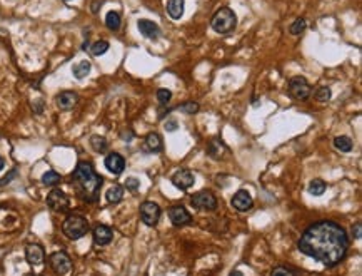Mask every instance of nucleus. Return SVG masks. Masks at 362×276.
I'll return each instance as SVG.
<instances>
[{
  "instance_id": "1",
  "label": "nucleus",
  "mask_w": 362,
  "mask_h": 276,
  "mask_svg": "<svg viewBox=\"0 0 362 276\" xmlns=\"http://www.w3.org/2000/svg\"><path fill=\"white\" fill-rule=\"evenodd\" d=\"M299 251L314 258L324 266L332 268L345 258L349 236L345 229L334 221H319L309 226L299 239Z\"/></svg>"
},
{
  "instance_id": "2",
  "label": "nucleus",
  "mask_w": 362,
  "mask_h": 276,
  "mask_svg": "<svg viewBox=\"0 0 362 276\" xmlns=\"http://www.w3.org/2000/svg\"><path fill=\"white\" fill-rule=\"evenodd\" d=\"M72 177H74V184L77 186L80 198H82L84 201L93 202L99 200V191H100V186H102V177L93 171L90 162L80 161L79 164H77Z\"/></svg>"
},
{
  "instance_id": "3",
  "label": "nucleus",
  "mask_w": 362,
  "mask_h": 276,
  "mask_svg": "<svg viewBox=\"0 0 362 276\" xmlns=\"http://www.w3.org/2000/svg\"><path fill=\"white\" fill-rule=\"evenodd\" d=\"M62 231L64 234L72 241H77V239L84 238L89 231V223L84 216H79V214H70V216L65 218V221L62 223Z\"/></svg>"
},
{
  "instance_id": "4",
  "label": "nucleus",
  "mask_w": 362,
  "mask_h": 276,
  "mask_svg": "<svg viewBox=\"0 0 362 276\" xmlns=\"http://www.w3.org/2000/svg\"><path fill=\"white\" fill-rule=\"evenodd\" d=\"M210 25H212V29L217 34H229L237 25V17H235L234 10H230L229 7H222L221 10H217L214 14Z\"/></svg>"
},
{
  "instance_id": "5",
  "label": "nucleus",
  "mask_w": 362,
  "mask_h": 276,
  "mask_svg": "<svg viewBox=\"0 0 362 276\" xmlns=\"http://www.w3.org/2000/svg\"><path fill=\"white\" fill-rule=\"evenodd\" d=\"M48 261H50L52 270H54L59 276H67V275L72 273V270H74L72 259L67 253H65V251H57V253L50 254Z\"/></svg>"
},
{
  "instance_id": "6",
  "label": "nucleus",
  "mask_w": 362,
  "mask_h": 276,
  "mask_svg": "<svg viewBox=\"0 0 362 276\" xmlns=\"http://www.w3.org/2000/svg\"><path fill=\"white\" fill-rule=\"evenodd\" d=\"M289 92L294 99L297 100H306L311 96V86L302 75H295L289 80Z\"/></svg>"
},
{
  "instance_id": "7",
  "label": "nucleus",
  "mask_w": 362,
  "mask_h": 276,
  "mask_svg": "<svg viewBox=\"0 0 362 276\" xmlns=\"http://www.w3.org/2000/svg\"><path fill=\"white\" fill-rule=\"evenodd\" d=\"M140 219L145 226H156L160 219V206L154 201H145L140 204Z\"/></svg>"
},
{
  "instance_id": "8",
  "label": "nucleus",
  "mask_w": 362,
  "mask_h": 276,
  "mask_svg": "<svg viewBox=\"0 0 362 276\" xmlns=\"http://www.w3.org/2000/svg\"><path fill=\"white\" fill-rule=\"evenodd\" d=\"M47 204H48V208L52 211H55V213H65V211L68 209V206H70V201H68L67 194H65L62 189L55 188L48 193Z\"/></svg>"
},
{
  "instance_id": "9",
  "label": "nucleus",
  "mask_w": 362,
  "mask_h": 276,
  "mask_svg": "<svg viewBox=\"0 0 362 276\" xmlns=\"http://www.w3.org/2000/svg\"><path fill=\"white\" fill-rule=\"evenodd\" d=\"M192 204L197 209H205V211H214L217 208V200L210 191H199L195 193L192 198H190Z\"/></svg>"
},
{
  "instance_id": "10",
  "label": "nucleus",
  "mask_w": 362,
  "mask_h": 276,
  "mask_svg": "<svg viewBox=\"0 0 362 276\" xmlns=\"http://www.w3.org/2000/svg\"><path fill=\"white\" fill-rule=\"evenodd\" d=\"M169 218H170V221H172V225L177 226V228L190 225V221H192V216H190V213L184 208V206H172V208L169 209Z\"/></svg>"
},
{
  "instance_id": "11",
  "label": "nucleus",
  "mask_w": 362,
  "mask_h": 276,
  "mask_svg": "<svg viewBox=\"0 0 362 276\" xmlns=\"http://www.w3.org/2000/svg\"><path fill=\"white\" fill-rule=\"evenodd\" d=\"M25 259H27L28 265H32V266L42 265L44 259H45V251H44L42 246L35 245V243L27 245V248H25Z\"/></svg>"
},
{
  "instance_id": "12",
  "label": "nucleus",
  "mask_w": 362,
  "mask_h": 276,
  "mask_svg": "<svg viewBox=\"0 0 362 276\" xmlns=\"http://www.w3.org/2000/svg\"><path fill=\"white\" fill-rule=\"evenodd\" d=\"M194 182H195L194 174L190 171H187V169H181V171H177L172 176V184L176 186L177 189H182V191L192 188Z\"/></svg>"
},
{
  "instance_id": "13",
  "label": "nucleus",
  "mask_w": 362,
  "mask_h": 276,
  "mask_svg": "<svg viewBox=\"0 0 362 276\" xmlns=\"http://www.w3.org/2000/svg\"><path fill=\"white\" fill-rule=\"evenodd\" d=\"M232 206L237 211H241V213H246V211L252 209V206H254V200H252V196L247 191H237V193L234 194L232 198Z\"/></svg>"
},
{
  "instance_id": "14",
  "label": "nucleus",
  "mask_w": 362,
  "mask_h": 276,
  "mask_svg": "<svg viewBox=\"0 0 362 276\" xmlns=\"http://www.w3.org/2000/svg\"><path fill=\"white\" fill-rule=\"evenodd\" d=\"M105 168L112 174H122L125 169V159L117 152H112L105 157Z\"/></svg>"
},
{
  "instance_id": "15",
  "label": "nucleus",
  "mask_w": 362,
  "mask_h": 276,
  "mask_svg": "<svg viewBox=\"0 0 362 276\" xmlns=\"http://www.w3.org/2000/svg\"><path fill=\"white\" fill-rule=\"evenodd\" d=\"M137 27H139V32L144 37L147 39H152L156 40L158 39V35H160V29H158L157 24H154L152 20H147V19H140L139 22H137Z\"/></svg>"
},
{
  "instance_id": "16",
  "label": "nucleus",
  "mask_w": 362,
  "mask_h": 276,
  "mask_svg": "<svg viewBox=\"0 0 362 276\" xmlns=\"http://www.w3.org/2000/svg\"><path fill=\"white\" fill-rule=\"evenodd\" d=\"M112 238H113V231L109 228V226L99 225V226H95V229H93V243H95V245L105 246L112 241Z\"/></svg>"
},
{
  "instance_id": "17",
  "label": "nucleus",
  "mask_w": 362,
  "mask_h": 276,
  "mask_svg": "<svg viewBox=\"0 0 362 276\" xmlns=\"http://www.w3.org/2000/svg\"><path fill=\"white\" fill-rule=\"evenodd\" d=\"M77 102H79V96L72 91L60 92V94L57 96V105H59V109H62V111H68V109L74 107Z\"/></svg>"
},
{
  "instance_id": "18",
  "label": "nucleus",
  "mask_w": 362,
  "mask_h": 276,
  "mask_svg": "<svg viewBox=\"0 0 362 276\" xmlns=\"http://www.w3.org/2000/svg\"><path fill=\"white\" fill-rule=\"evenodd\" d=\"M224 152H227V148L221 139H212L207 144V154H209L212 159H222Z\"/></svg>"
},
{
  "instance_id": "19",
  "label": "nucleus",
  "mask_w": 362,
  "mask_h": 276,
  "mask_svg": "<svg viewBox=\"0 0 362 276\" xmlns=\"http://www.w3.org/2000/svg\"><path fill=\"white\" fill-rule=\"evenodd\" d=\"M164 144H162V139L157 132H149L145 136V149L150 152H160Z\"/></svg>"
},
{
  "instance_id": "20",
  "label": "nucleus",
  "mask_w": 362,
  "mask_h": 276,
  "mask_svg": "<svg viewBox=\"0 0 362 276\" xmlns=\"http://www.w3.org/2000/svg\"><path fill=\"white\" fill-rule=\"evenodd\" d=\"M167 12H169L170 19L179 20L184 15V0H169Z\"/></svg>"
},
{
  "instance_id": "21",
  "label": "nucleus",
  "mask_w": 362,
  "mask_h": 276,
  "mask_svg": "<svg viewBox=\"0 0 362 276\" xmlns=\"http://www.w3.org/2000/svg\"><path fill=\"white\" fill-rule=\"evenodd\" d=\"M105 198H107V201L111 202V204H117V202H120L122 198H124V188L119 184H113L112 188H109V191L105 193Z\"/></svg>"
},
{
  "instance_id": "22",
  "label": "nucleus",
  "mask_w": 362,
  "mask_h": 276,
  "mask_svg": "<svg viewBox=\"0 0 362 276\" xmlns=\"http://www.w3.org/2000/svg\"><path fill=\"white\" fill-rule=\"evenodd\" d=\"M72 72H74L75 79H84V77H87L89 72H90V62H89V60H80L79 64H75V66L72 67Z\"/></svg>"
},
{
  "instance_id": "23",
  "label": "nucleus",
  "mask_w": 362,
  "mask_h": 276,
  "mask_svg": "<svg viewBox=\"0 0 362 276\" xmlns=\"http://www.w3.org/2000/svg\"><path fill=\"white\" fill-rule=\"evenodd\" d=\"M336 149H339L340 152H351L352 151V141L347 136H339L334 139Z\"/></svg>"
},
{
  "instance_id": "24",
  "label": "nucleus",
  "mask_w": 362,
  "mask_h": 276,
  "mask_svg": "<svg viewBox=\"0 0 362 276\" xmlns=\"http://www.w3.org/2000/svg\"><path fill=\"white\" fill-rule=\"evenodd\" d=\"M105 25L109 27L111 30H119L120 29V15L119 12H113L111 10L105 17Z\"/></svg>"
},
{
  "instance_id": "25",
  "label": "nucleus",
  "mask_w": 362,
  "mask_h": 276,
  "mask_svg": "<svg viewBox=\"0 0 362 276\" xmlns=\"http://www.w3.org/2000/svg\"><path fill=\"white\" fill-rule=\"evenodd\" d=\"M325 191V182L322 179H312L309 182V193L312 196H322Z\"/></svg>"
},
{
  "instance_id": "26",
  "label": "nucleus",
  "mask_w": 362,
  "mask_h": 276,
  "mask_svg": "<svg viewBox=\"0 0 362 276\" xmlns=\"http://www.w3.org/2000/svg\"><path fill=\"white\" fill-rule=\"evenodd\" d=\"M60 179H62V177H60V174L55 173V171H47L42 176V182L45 186H55V184H59Z\"/></svg>"
},
{
  "instance_id": "27",
  "label": "nucleus",
  "mask_w": 362,
  "mask_h": 276,
  "mask_svg": "<svg viewBox=\"0 0 362 276\" xmlns=\"http://www.w3.org/2000/svg\"><path fill=\"white\" fill-rule=\"evenodd\" d=\"M199 109H201V105H199L197 102H184L181 105H177V111L184 112V114H195V112H199Z\"/></svg>"
},
{
  "instance_id": "28",
  "label": "nucleus",
  "mask_w": 362,
  "mask_h": 276,
  "mask_svg": "<svg viewBox=\"0 0 362 276\" xmlns=\"http://www.w3.org/2000/svg\"><path fill=\"white\" fill-rule=\"evenodd\" d=\"M109 42L107 40H99V42H95L93 46L90 47V52L93 55H102V54H105V52L109 50Z\"/></svg>"
},
{
  "instance_id": "29",
  "label": "nucleus",
  "mask_w": 362,
  "mask_h": 276,
  "mask_svg": "<svg viewBox=\"0 0 362 276\" xmlns=\"http://www.w3.org/2000/svg\"><path fill=\"white\" fill-rule=\"evenodd\" d=\"M90 144L97 152H104L105 149H107V141H105L102 136H92Z\"/></svg>"
},
{
  "instance_id": "30",
  "label": "nucleus",
  "mask_w": 362,
  "mask_h": 276,
  "mask_svg": "<svg viewBox=\"0 0 362 276\" xmlns=\"http://www.w3.org/2000/svg\"><path fill=\"white\" fill-rule=\"evenodd\" d=\"M306 25H307L306 20H304V19H297L291 27H289V32H291L292 35H299V34H302V32L306 30Z\"/></svg>"
},
{
  "instance_id": "31",
  "label": "nucleus",
  "mask_w": 362,
  "mask_h": 276,
  "mask_svg": "<svg viewBox=\"0 0 362 276\" xmlns=\"http://www.w3.org/2000/svg\"><path fill=\"white\" fill-rule=\"evenodd\" d=\"M172 99V92L169 91V89H158L157 91V100L160 105H165L169 104V100Z\"/></svg>"
},
{
  "instance_id": "32",
  "label": "nucleus",
  "mask_w": 362,
  "mask_h": 276,
  "mask_svg": "<svg viewBox=\"0 0 362 276\" xmlns=\"http://www.w3.org/2000/svg\"><path fill=\"white\" fill-rule=\"evenodd\" d=\"M316 99L320 100V102H325V100H329V99H331V89L325 87V86L319 87V89H317V92H316Z\"/></svg>"
},
{
  "instance_id": "33",
  "label": "nucleus",
  "mask_w": 362,
  "mask_h": 276,
  "mask_svg": "<svg viewBox=\"0 0 362 276\" xmlns=\"http://www.w3.org/2000/svg\"><path fill=\"white\" fill-rule=\"evenodd\" d=\"M271 276H295V273L286 266H277L271 271Z\"/></svg>"
},
{
  "instance_id": "34",
  "label": "nucleus",
  "mask_w": 362,
  "mask_h": 276,
  "mask_svg": "<svg viewBox=\"0 0 362 276\" xmlns=\"http://www.w3.org/2000/svg\"><path fill=\"white\" fill-rule=\"evenodd\" d=\"M140 186L139 179H136V177H129L127 181H125V188H127L129 191H137Z\"/></svg>"
},
{
  "instance_id": "35",
  "label": "nucleus",
  "mask_w": 362,
  "mask_h": 276,
  "mask_svg": "<svg viewBox=\"0 0 362 276\" xmlns=\"http://www.w3.org/2000/svg\"><path fill=\"white\" fill-rule=\"evenodd\" d=\"M165 129H167V131H170V132L176 131V129H177V121L176 119L167 121V123H165Z\"/></svg>"
},
{
  "instance_id": "36",
  "label": "nucleus",
  "mask_w": 362,
  "mask_h": 276,
  "mask_svg": "<svg viewBox=\"0 0 362 276\" xmlns=\"http://www.w3.org/2000/svg\"><path fill=\"white\" fill-rule=\"evenodd\" d=\"M352 234L356 239H361V223H356V226H352Z\"/></svg>"
},
{
  "instance_id": "37",
  "label": "nucleus",
  "mask_w": 362,
  "mask_h": 276,
  "mask_svg": "<svg viewBox=\"0 0 362 276\" xmlns=\"http://www.w3.org/2000/svg\"><path fill=\"white\" fill-rule=\"evenodd\" d=\"M229 276H244V275H242V271H239V270H235V271H232V273H230Z\"/></svg>"
},
{
  "instance_id": "38",
  "label": "nucleus",
  "mask_w": 362,
  "mask_h": 276,
  "mask_svg": "<svg viewBox=\"0 0 362 276\" xmlns=\"http://www.w3.org/2000/svg\"><path fill=\"white\" fill-rule=\"evenodd\" d=\"M3 168H5V161H3V157L0 156V171H2Z\"/></svg>"
},
{
  "instance_id": "39",
  "label": "nucleus",
  "mask_w": 362,
  "mask_h": 276,
  "mask_svg": "<svg viewBox=\"0 0 362 276\" xmlns=\"http://www.w3.org/2000/svg\"><path fill=\"white\" fill-rule=\"evenodd\" d=\"M99 2H93V7H92V12H97V10H99Z\"/></svg>"
},
{
  "instance_id": "40",
  "label": "nucleus",
  "mask_w": 362,
  "mask_h": 276,
  "mask_svg": "<svg viewBox=\"0 0 362 276\" xmlns=\"http://www.w3.org/2000/svg\"><path fill=\"white\" fill-rule=\"evenodd\" d=\"M64 2H68V0H64Z\"/></svg>"
}]
</instances>
